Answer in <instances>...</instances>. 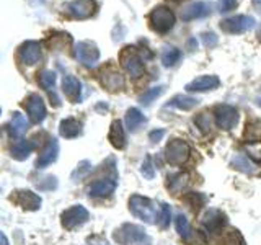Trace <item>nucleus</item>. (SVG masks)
<instances>
[{
  "label": "nucleus",
  "mask_w": 261,
  "mask_h": 245,
  "mask_svg": "<svg viewBox=\"0 0 261 245\" xmlns=\"http://www.w3.org/2000/svg\"><path fill=\"white\" fill-rule=\"evenodd\" d=\"M129 211L147 224H153L159 216L153 201L141 194H133L129 198Z\"/></svg>",
  "instance_id": "obj_1"
},
{
  "label": "nucleus",
  "mask_w": 261,
  "mask_h": 245,
  "mask_svg": "<svg viewBox=\"0 0 261 245\" xmlns=\"http://www.w3.org/2000/svg\"><path fill=\"white\" fill-rule=\"evenodd\" d=\"M150 23H152V28L160 33V35H165V33H168L171 28L175 27V13L170 10L168 7L165 5H159L155 7L153 10L150 12Z\"/></svg>",
  "instance_id": "obj_2"
},
{
  "label": "nucleus",
  "mask_w": 261,
  "mask_h": 245,
  "mask_svg": "<svg viewBox=\"0 0 261 245\" xmlns=\"http://www.w3.org/2000/svg\"><path fill=\"white\" fill-rule=\"evenodd\" d=\"M145 239L144 227L136 224H122L119 229L113 232V240L118 245H134L141 243Z\"/></svg>",
  "instance_id": "obj_3"
},
{
  "label": "nucleus",
  "mask_w": 261,
  "mask_h": 245,
  "mask_svg": "<svg viewBox=\"0 0 261 245\" xmlns=\"http://www.w3.org/2000/svg\"><path fill=\"white\" fill-rule=\"evenodd\" d=\"M255 18L248 15H235L230 18H225L220 21V30L228 35H242V33H247L251 28H255Z\"/></svg>",
  "instance_id": "obj_4"
},
{
  "label": "nucleus",
  "mask_w": 261,
  "mask_h": 245,
  "mask_svg": "<svg viewBox=\"0 0 261 245\" xmlns=\"http://www.w3.org/2000/svg\"><path fill=\"white\" fill-rule=\"evenodd\" d=\"M190 157V145L181 139H173L165 147V159L170 165H183Z\"/></svg>",
  "instance_id": "obj_5"
},
{
  "label": "nucleus",
  "mask_w": 261,
  "mask_h": 245,
  "mask_svg": "<svg viewBox=\"0 0 261 245\" xmlns=\"http://www.w3.org/2000/svg\"><path fill=\"white\" fill-rule=\"evenodd\" d=\"M88 217H90V214H88L87 208H84L82 204H75V206H70L69 209H65L62 212L61 223H62V227H65L67 231H72V229L85 224Z\"/></svg>",
  "instance_id": "obj_6"
},
{
  "label": "nucleus",
  "mask_w": 261,
  "mask_h": 245,
  "mask_svg": "<svg viewBox=\"0 0 261 245\" xmlns=\"http://www.w3.org/2000/svg\"><path fill=\"white\" fill-rule=\"evenodd\" d=\"M75 57L82 65L93 67V65H96L98 59H100V49L96 47L95 43L80 41V43L75 44Z\"/></svg>",
  "instance_id": "obj_7"
},
{
  "label": "nucleus",
  "mask_w": 261,
  "mask_h": 245,
  "mask_svg": "<svg viewBox=\"0 0 261 245\" xmlns=\"http://www.w3.org/2000/svg\"><path fill=\"white\" fill-rule=\"evenodd\" d=\"M119 59H121V65L124 67V70L129 74L130 77H141L142 76L144 64H142L141 56L134 51V47H124V49H122Z\"/></svg>",
  "instance_id": "obj_8"
},
{
  "label": "nucleus",
  "mask_w": 261,
  "mask_h": 245,
  "mask_svg": "<svg viewBox=\"0 0 261 245\" xmlns=\"http://www.w3.org/2000/svg\"><path fill=\"white\" fill-rule=\"evenodd\" d=\"M24 108H27L28 118H30V121L33 122V125H39V122H43L44 118H46V114H47L44 100L36 93L30 95L27 100H24Z\"/></svg>",
  "instance_id": "obj_9"
},
{
  "label": "nucleus",
  "mask_w": 261,
  "mask_h": 245,
  "mask_svg": "<svg viewBox=\"0 0 261 245\" xmlns=\"http://www.w3.org/2000/svg\"><path fill=\"white\" fill-rule=\"evenodd\" d=\"M216 122L220 129L230 131L239 122V111L230 105H219L216 106Z\"/></svg>",
  "instance_id": "obj_10"
},
{
  "label": "nucleus",
  "mask_w": 261,
  "mask_h": 245,
  "mask_svg": "<svg viewBox=\"0 0 261 245\" xmlns=\"http://www.w3.org/2000/svg\"><path fill=\"white\" fill-rule=\"evenodd\" d=\"M65 10L70 16L77 20H87L90 18L95 10H96V2L95 0H72L65 5Z\"/></svg>",
  "instance_id": "obj_11"
},
{
  "label": "nucleus",
  "mask_w": 261,
  "mask_h": 245,
  "mask_svg": "<svg viewBox=\"0 0 261 245\" xmlns=\"http://www.w3.org/2000/svg\"><path fill=\"white\" fill-rule=\"evenodd\" d=\"M18 59L24 65H35L41 59V44L38 41H27L18 49Z\"/></svg>",
  "instance_id": "obj_12"
},
{
  "label": "nucleus",
  "mask_w": 261,
  "mask_h": 245,
  "mask_svg": "<svg viewBox=\"0 0 261 245\" xmlns=\"http://www.w3.org/2000/svg\"><path fill=\"white\" fill-rule=\"evenodd\" d=\"M57 155H59V142H57L56 137H49L46 145L43 147V151L39 152L36 167L38 168H46L47 165H51L53 162H56Z\"/></svg>",
  "instance_id": "obj_13"
},
{
  "label": "nucleus",
  "mask_w": 261,
  "mask_h": 245,
  "mask_svg": "<svg viewBox=\"0 0 261 245\" xmlns=\"http://www.w3.org/2000/svg\"><path fill=\"white\" fill-rule=\"evenodd\" d=\"M220 85V80L217 76H201L191 80L190 84H186V92H209V90H216Z\"/></svg>",
  "instance_id": "obj_14"
},
{
  "label": "nucleus",
  "mask_w": 261,
  "mask_h": 245,
  "mask_svg": "<svg viewBox=\"0 0 261 245\" xmlns=\"http://www.w3.org/2000/svg\"><path fill=\"white\" fill-rule=\"evenodd\" d=\"M201 224L209 234H214V232H219L220 229L224 227L225 216H224V212L219 211V209H209L206 214L202 216Z\"/></svg>",
  "instance_id": "obj_15"
},
{
  "label": "nucleus",
  "mask_w": 261,
  "mask_h": 245,
  "mask_svg": "<svg viewBox=\"0 0 261 245\" xmlns=\"http://www.w3.org/2000/svg\"><path fill=\"white\" fill-rule=\"evenodd\" d=\"M211 15V4L209 2H194L191 5H188L186 8L181 10V20L183 21H191L204 18V16Z\"/></svg>",
  "instance_id": "obj_16"
},
{
  "label": "nucleus",
  "mask_w": 261,
  "mask_h": 245,
  "mask_svg": "<svg viewBox=\"0 0 261 245\" xmlns=\"http://www.w3.org/2000/svg\"><path fill=\"white\" fill-rule=\"evenodd\" d=\"M101 85L108 90V92H119V90L124 88V77L121 76L118 70H113V69H108V70H103L101 72Z\"/></svg>",
  "instance_id": "obj_17"
},
{
  "label": "nucleus",
  "mask_w": 261,
  "mask_h": 245,
  "mask_svg": "<svg viewBox=\"0 0 261 245\" xmlns=\"http://www.w3.org/2000/svg\"><path fill=\"white\" fill-rule=\"evenodd\" d=\"M116 190V180L113 178H100L95 183L90 185L88 194L95 196V198H103V196H110Z\"/></svg>",
  "instance_id": "obj_18"
},
{
  "label": "nucleus",
  "mask_w": 261,
  "mask_h": 245,
  "mask_svg": "<svg viewBox=\"0 0 261 245\" xmlns=\"http://www.w3.org/2000/svg\"><path fill=\"white\" fill-rule=\"evenodd\" d=\"M15 201L18 203L23 209H27V211H36V209L41 208V203H43L41 196H38L36 193H33L31 190H20V191H16Z\"/></svg>",
  "instance_id": "obj_19"
},
{
  "label": "nucleus",
  "mask_w": 261,
  "mask_h": 245,
  "mask_svg": "<svg viewBox=\"0 0 261 245\" xmlns=\"http://www.w3.org/2000/svg\"><path fill=\"white\" fill-rule=\"evenodd\" d=\"M62 92L70 102L77 103L80 100V93H82V82L75 76H64Z\"/></svg>",
  "instance_id": "obj_20"
},
{
  "label": "nucleus",
  "mask_w": 261,
  "mask_h": 245,
  "mask_svg": "<svg viewBox=\"0 0 261 245\" xmlns=\"http://www.w3.org/2000/svg\"><path fill=\"white\" fill-rule=\"evenodd\" d=\"M175 226H176V232L179 234V237L188 243V245H191V240L193 239H198V237H201V234L198 232H193V229L190 226V223H188V219L185 214H178L175 217Z\"/></svg>",
  "instance_id": "obj_21"
},
{
  "label": "nucleus",
  "mask_w": 261,
  "mask_h": 245,
  "mask_svg": "<svg viewBox=\"0 0 261 245\" xmlns=\"http://www.w3.org/2000/svg\"><path fill=\"white\" fill-rule=\"evenodd\" d=\"M108 139H110L111 145L116 147V149H124L126 147V131L122 128V122L119 119L111 122Z\"/></svg>",
  "instance_id": "obj_22"
},
{
  "label": "nucleus",
  "mask_w": 261,
  "mask_h": 245,
  "mask_svg": "<svg viewBox=\"0 0 261 245\" xmlns=\"http://www.w3.org/2000/svg\"><path fill=\"white\" fill-rule=\"evenodd\" d=\"M35 147H36V142L33 141V139H18L12 147V157L16 160L28 159Z\"/></svg>",
  "instance_id": "obj_23"
},
{
  "label": "nucleus",
  "mask_w": 261,
  "mask_h": 245,
  "mask_svg": "<svg viewBox=\"0 0 261 245\" xmlns=\"http://www.w3.org/2000/svg\"><path fill=\"white\" fill-rule=\"evenodd\" d=\"M82 133V122L75 118H65L59 125V134L65 139H73Z\"/></svg>",
  "instance_id": "obj_24"
},
{
  "label": "nucleus",
  "mask_w": 261,
  "mask_h": 245,
  "mask_svg": "<svg viewBox=\"0 0 261 245\" xmlns=\"http://www.w3.org/2000/svg\"><path fill=\"white\" fill-rule=\"evenodd\" d=\"M27 129H28V121H27V118H24L20 111H15L13 116H12L10 125H8V133H10L12 137L20 139L24 133H27Z\"/></svg>",
  "instance_id": "obj_25"
},
{
  "label": "nucleus",
  "mask_w": 261,
  "mask_h": 245,
  "mask_svg": "<svg viewBox=\"0 0 261 245\" xmlns=\"http://www.w3.org/2000/svg\"><path fill=\"white\" fill-rule=\"evenodd\" d=\"M199 100L194 96H190V95H175L171 100L167 103V106L170 108H178V110H183V111H190L193 110L194 106H198Z\"/></svg>",
  "instance_id": "obj_26"
},
{
  "label": "nucleus",
  "mask_w": 261,
  "mask_h": 245,
  "mask_svg": "<svg viewBox=\"0 0 261 245\" xmlns=\"http://www.w3.org/2000/svg\"><path fill=\"white\" fill-rule=\"evenodd\" d=\"M124 121H126V128L130 131V133H136V131L145 122V116L139 108H129L126 111Z\"/></svg>",
  "instance_id": "obj_27"
},
{
  "label": "nucleus",
  "mask_w": 261,
  "mask_h": 245,
  "mask_svg": "<svg viewBox=\"0 0 261 245\" xmlns=\"http://www.w3.org/2000/svg\"><path fill=\"white\" fill-rule=\"evenodd\" d=\"M181 59V51L173 46H165L162 51V62L165 67H173V65Z\"/></svg>",
  "instance_id": "obj_28"
},
{
  "label": "nucleus",
  "mask_w": 261,
  "mask_h": 245,
  "mask_svg": "<svg viewBox=\"0 0 261 245\" xmlns=\"http://www.w3.org/2000/svg\"><path fill=\"white\" fill-rule=\"evenodd\" d=\"M232 167L243 172V174H255L256 167L248 160V155H237L232 160Z\"/></svg>",
  "instance_id": "obj_29"
},
{
  "label": "nucleus",
  "mask_w": 261,
  "mask_h": 245,
  "mask_svg": "<svg viewBox=\"0 0 261 245\" xmlns=\"http://www.w3.org/2000/svg\"><path fill=\"white\" fill-rule=\"evenodd\" d=\"M165 92V87L163 85H159V87H152V88H149L147 92H144L141 96H139V102H141V105H144V106H149L152 102H155L157 98Z\"/></svg>",
  "instance_id": "obj_30"
},
{
  "label": "nucleus",
  "mask_w": 261,
  "mask_h": 245,
  "mask_svg": "<svg viewBox=\"0 0 261 245\" xmlns=\"http://www.w3.org/2000/svg\"><path fill=\"white\" fill-rule=\"evenodd\" d=\"M188 183V175L186 174H176L168 177V188L173 193H179Z\"/></svg>",
  "instance_id": "obj_31"
},
{
  "label": "nucleus",
  "mask_w": 261,
  "mask_h": 245,
  "mask_svg": "<svg viewBox=\"0 0 261 245\" xmlns=\"http://www.w3.org/2000/svg\"><path fill=\"white\" fill-rule=\"evenodd\" d=\"M56 79H57L56 72H54V70H47V69L41 70V72H39V77H38L39 85L43 87L44 90H51V88H54V85H56Z\"/></svg>",
  "instance_id": "obj_32"
},
{
  "label": "nucleus",
  "mask_w": 261,
  "mask_h": 245,
  "mask_svg": "<svg viewBox=\"0 0 261 245\" xmlns=\"http://www.w3.org/2000/svg\"><path fill=\"white\" fill-rule=\"evenodd\" d=\"M170 219H171V209L167 203L160 204V212L157 216V224L160 229H167L170 226Z\"/></svg>",
  "instance_id": "obj_33"
},
{
  "label": "nucleus",
  "mask_w": 261,
  "mask_h": 245,
  "mask_svg": "<svg viewBox=\"0 0 261 245\" xmlns=\"http://www.w3.org/2000/svg\"><path fill=\"white\" fill-rule=\"evenodd\" d=\"M219 245H245L242 235L237 231H230L227 235L222 237V240L219 242Z\"/></svg>",
  "instance_id": "obj_34"
},
{
  "label": "nucleus",
  "mask_w": 261,
  "mask_h": 245,
  "mask_svg": "<svg viewBox=\"0 0 261 245\" xmlns=\"http://www.w3.org/2000/svg\"><path fill=\"white\" fill-rule=\"evenodd\" d=\"M245 151H247L250 159L261 163V142H250L245 145Z\"/></svg>",
  "instance_id": "obj_35"
},
{
  "label": "nucleus",
  "mask_w": 261,
  "mask_h": 245,
  "mask_svg": "<svg viewBox=\"0 0 261 245\" xmlns=\"http://www.w3.org/2000/svg\"><path fill=\"white\" fill-rule=\"evenodd\" d=\"M194 122L198 125V128L202 131V133H209L212 128V121L207 113H201L198 118H194Z\"/></svg>",
  "instance_id": "obj_36"
},
{
  "label": "nucleus",
  "mask_w": 261,
  "mask_h": 245,
  "mask_svg": "<svg viewBox=\"0 0 261 245\" xmlns=\"http://www.w3.org/2000/svg\"><path fill=\"white\" fill-rule=\"evenodd\" d=\"M142 175L147 178V180H152L155 177V168H153V163H152V157L150 155H145V159L142 162Z\"/></svg>",
  "instance_id": "obj_37"
},
{
  "label": "nucleus",
  "mask_w": 261,
  "mask_h": 245,
  "mask_svg": "<svg viewBox=\"0 0 261 245\" xmlns=\"http://www.w3.org/2000/svg\"><path fill=\"white\" fill-rule=\"evenodd\" d=\"M88 172H90V162L84 160V162H82L80 165H79V168L72 174V178H73V180H77V177L82 178L85 174H88Z\"/></svg>",
  "instance_id": "obj_38"
},
{
  "label": "nucleus",
  "mask_w": 261,
  "mask_h": 245,
  "mask_svg": "<svg viewBox=\"0 0 261 245\" xmlns=\"http://www.w3.org/2000/svg\"><path fill=\"white\" fill-rule=\"evenodd\" d=\"M201 38H202V43L206 47H212L217 44V36L214 33H202Z\"/></svg>",
  "instance_id": "obj_39"
},
{
  "label": "nucleus",
  "mask_w": 261,
  "mask_h": 245,
  "mask_svg": "<svg viewBox=\"0 0 261 245\" xmlns=\"http://www.w3.org/2000/svg\"><path fill=\"white\" fill-rule=\"evenodd\" d=\"M237 5V0H219V12L227 13Z\"/></svg>",
  "instance_id": "obj_40"
},
{
  "label": "nucleus",
  "mask_w": 261,
  "mask_h": 245,
  "mask_svg": "<svg viewBox=\"0 0 261 245\" xmlns=\"http://www.w3.org/2000/svg\"><path fill=\"white\" fill-rule=\"evenodd\" d=\"M163 136H165V131H163V129H159V131L155 129V131H152V133L149 134V139H150L152 142H159Z\"/></svg>",
  "instance_id": "obj_41"
},
{
  "label": "nucleus",
  "mask_w": 261,
  "mask_h": 245,
  "mask_svg": "<svg viewBox=\"0 0 261 245\" xmlns=\"http://www.w3.org/2000/svg\"><path fill=\"white\" fill-rule=\"evenodd\" d=\"M196 47H198V41H196V38L188 39V49H190V51H194Z\"/></svg>",
  "instance_id": "obj_42"
},
{
  "label": "nucleus",
  "mask_w": 261,
  "mask_h": 245,
  "mask_svg": "<svg viewBox=\"0 0 261 245\" xmlns=\"http://www.w3.org/2000/svg\"><path fill=\"white\" fill-rule=\"evenodd\" d=\"M90 245H108V243L101 240L100 237H93V239H90Z\"/></svg>",
  "instance_id": "obj_43"
},
{
  "label": "nucleus",
  "mask_w": 261,
  "mask_h": 245,
  "mask_svg": "<svg viewBox=\"0 0 261 245\" xmlns=\"http://www.w3.org/2000/svg\"><path fill=\"white\" fill-rule=\"evenodd\" d=\"M0 239H2V245H8V240H7V235L2 232V234H0Z\"/></svg>",
  "instance_id": "obj_44"
},
{
  "label": "nucleus",
  "mask_w": 261,
  "mask_h": 245,
  "mask_svg": "<svg viewBox=\"0 0 261 245\" xmlns=\"http://www.w3.org/2000/svg\"><path fill=\"white\" fill-rule=\"evenodd\" d=\"M253 4L258 8V12H261V0H253Z\"/></svg>",
  "instance_id": "obj_45"
},
{
  "label": "nucleus",
  "mask_w": 261,
  "mask_h": 245,
  "mask_svg": "<svg viewBox=\"0 0 261 245\" xmlns=\"http://www.w3.org/2000/svg\"><path fill=\"white\" fill-rule=\"evenodd\" d=\"M258 39H259V43H261V27L258 28Z\"/></svg>",
  "instance_id": "obj_46"
},
{
  "label": "nucleus",
  "mask_w": 261,
  "mask_h": 245,
  "mask_svg": "<svg viewBox=\"0 0 261 245\" xmlns=\"http://www.w3.org/2000/svg\"><path fill=\"white\" fill-rule=\"evenodd\" d=\"M258 105H259V106H261V98H259V100H258Z\"/></svg>",
  "instance_id": "obj_47"
}]
</instances>
